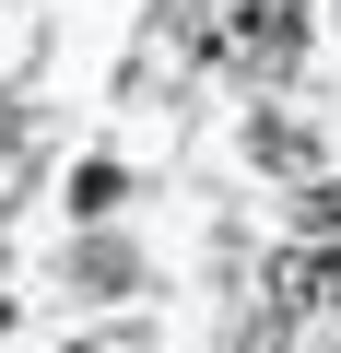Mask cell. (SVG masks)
Segmentation results:
<instances>
[{"mask_svg":"<svg viewBox=\"0 0 341 353\" xmlns=\"http://www.w3.org/2000/svg\"><path fill=\"white\" fill-rule=\"evenodd\" d=\"M306 236H341V189H306Z\"/></svg>","mask_w":341,"mask_h":353,"instance_id":"2","label":"cell"},{"mask_svg":"<svg viewBox=\"0 0 341 353\" xmlns=\"http://www.w3.org/2000/svg\"><path fill=\"white\" fill-rule=\"evenodd\" d=\"M318 283H329V294H341V259H329V271H318Z\"/></svg>","mask_w":341,"mask_h":353,"instance_id":"3","label":"cell"},{"mask_svg":"<svg viewBox=\"0 0 341 353\" xmlns=\"http://www.w3.org/2000/svg\"><path fill=\"white\" fill-rule=\"evenodd\" d=\"M189 48L200 59H224V71H294V48H306V0H224V12H200L189 24Z\"/></svg>","mask_w":341,"mask_h":353,"instance_id":"1","label":"cell"}]
</instances>
